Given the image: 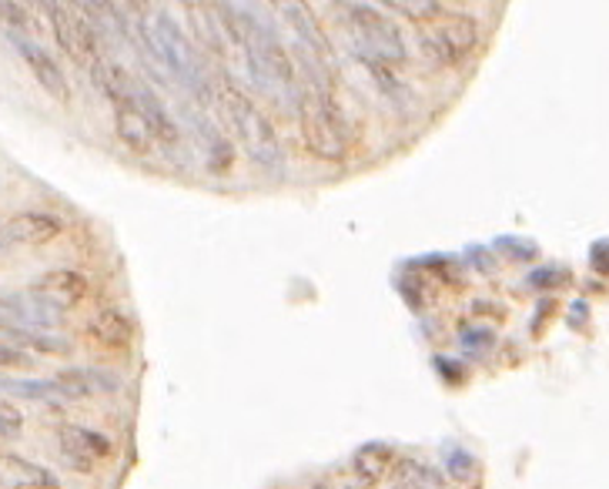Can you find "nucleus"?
<instances>
[{
    "label": "nucleus",
    "mask_w": 609,
    "mask_h": 489,
    "mask_svg": "<svg viewBox=\"0 0 609 489\" xmlns=\"http://www.w3.org/2000/svg\"><path fill=\"white\" fill-rule=\"evenodd\" d=\"M298 128L305 148L321 161H342L352 151V125L331 94L318 61H308V81L298 88Z\"/></svg>",
    "instance_id": "1"
},
{
    "label": "nucleus",
    "mask_w": 609,
    "mask_h": 489,
    "mask_svg": "<svg viewBox=\"0 0 609 489\" xmlns=\"http://www.w3.org/2000/svg\"><path fill=\"white\" fill-rule=\"evenodd\" d=\"M221 112H225L232 131L238 135L242 148L248 151V158L268 175H282L285 172V148L282 138L274 131L271 118L258 107V101L242 91L235 81L221 84Z\"/></svg>",
    "instance_id": "2"
},
{
    "label": "nucleus",
    "mask_w": 609,
    "mask_h": 489,
    "mask_svg": "<svg viewBox=\"0 0 609 489\" xmlns=\"http://www.w3.org/2000/svg\"><path fill=\"white\" fill-rule=\"evenodd\" d=\"M141 37H144V47H148L151 58L168 71L181 88H188L198 97L208 94V74H204L198 50L168 11H154L151 21L141 27Z\"/></svg>",
    "instance_id": "3"
},
{
    "label": "nucleus",
    "mask_w": 609,
    "mask_h": 489,
    "mask_svg": "<svg viewBox=\"0 0 609 489\" xmlns=\"http://www.w3.org/2000/svg\"><path fill=\"white\" fill-rule=\"evenodd\" d=\"M342 14H346L352 34L359 37L365 61L385 65L393 71H399L409 61V47H406L402 27L382 8H375V4H342Z\"/></svg>",
    "instance_id": "4"
},
{
    "label": "nucleus",
    "mask_w": 609,
    "mask_h": 489,
    "mask_svg": "<svg viewBox=\"0 0 609 489\" xmlns=\"http://www.w3.org/2000/svg\"><path fill=\"white\" fill-rule=\"evenodd\" d=\"M482 27L469 14H453V18H438L419 34V54L422 61L435 71L459 68L469 54L479 47Z\"/></svg>",
    "instance_id": "5"
},
{
    "label": "nucleus",
    "mask_w": 609,
    "mask_h": 489,
    "mask_svg": "<svg viewBox=\"0 0 609 489\" xmlns=\"http://www.w3.org/2000/svg\"><path fill=\"white\" fill-rule=\"evenodd\" d=\"M47 21H50V31L58 37L61 50L68 58L78 65V68H97L101 61V34L97 27L87 21L84 8L78 4H47Z\"/></svg>",
    "instance_id": "6"
},
{
    "label": "nucleus",
    "mask_w": 609,
    "mask_h": 489,
    "mask_svg": "<svg viewBox=\"0 0 609 489\" xmlns=\"http://www.w3.org/2000/svg\"><path fill=\"white\" fill-rule=\"evenodd\" d=\"M61 325V312L37 299L34 292H8L0 295V329L14 333H50Z\"/></svg>",
    "instance_id": "7"
},
{
    "label": "nucleus",
    "mask_w": 609,
    "mask_h": 489,
    "mask_svg": "<svg viewBox=\"0 0 609 489\" xmlns=\"http://www.w3.org/2000/svg\"><path fill=\"white\" fill-rule=\"evenodd\" d=\"M14 40V47H17V54L24 58V65H27V71L37 78V84L50 94V97H58V101H68L71 97V84H68V74L61 71V65L54 61V54L44 47V44H37V40H31L27 34H14L11 37Z\"/></svg>",
    "instance_id": "8"
},
{
    "label": "nucleus",
    "mask_w": 609,
    "mask_h": 489,
    "mask_svg": "<svg viewBox=\"0 0 609 489\" xmlns=\"http://www.w3.org/2000/svg\"><path fill=\"white\" fill-rule=\"evenodd\" d=\"M58 440H61L65 459H68L78 473H91L97 463H104L110 453H115L110 440L101 436V432H94V429H87V426H61Z\"/></svg>",
    "instance_id": "9"
},
{
    "label": "nucleus",
    "mask_w": 609,
    "mask_h": 489,
    "mask_svg": "<svg viewBox=\"0 0 609 489\" xmlns=\"http://www.w3.org/2000/svg\"><path fill=\"white\" fill-rule=\"evenodd\" d=\"M87 279L81 276V271H71V268H58V271H47V276H40L34 282V295L44 299L47 305H54L58 312L65 308H74L87 299Z\"/></svg>",
    "instance_id": "10"
},
{
    "label": "nucleus",
    "mask_w": 609,
    "mask_h": 489,
    "mask_svg": "<svg viewBox=\"0 0 609 489\" xmlns=\"http://www.w3.org/2000/svg\"><path fill=\"white\" fill-rule=\"evenodd\" d=\"M138 101H141V115H144V125L154 138V148H164V151H172L178 154L181 151V128L175 125L172 112L164 107V101L141 81L138 84Z\"/></svg>",
    "instance_id": "11"
},
{
    "label": "nucleus",
    "mask_w": 609,
    "mask_h": 489,
    "mask_svg": "<svg viewBox=\"0 0 609 489\" xmlns=\"http://www.w3.org/2000/svg\"><path fill=\"white\" fill-rule=\"evenodd\" d=\"M393 466H396V446L382 443V440H372V443L359 446L352 453V463H349V469H352V476L362 489H375L382 482V476L389 473Z\"/></svg>",
    "instance_id": "12"
},
{
    "label": "nucleus",
    "mask_w": 609,
    "mask_h": 489,
    "mask_svg": "<svg viewBox=\"0 0 609 489\" xmlns=\"http://www.w3.org/2000/svg\"><path fill=\"white\" fill-rule=\"evenodd\" d=\"M61 232H65V222L58 214H47V211H21L8 222V238L14 245H47Z\"/></svg>",
    "instance_id": "13"
},
{
    "label": "nucleus",
    "mask_w": 609,
    "mask_h": 489,
    "mask_svg": "<svg viewBox=\"0 0 609 489\" xmlns=\"http://www.w3.org/2000/svg\"><path fill=\"white\" fill-rule=\"evenodd\" d=\"M0 482L21 489H58V476L17 453H0Z\"/></svg>",
    "instance_id": "14"
},
{
    "label": "nucleus",
    "mask_w": 609,
    "mask_h": 489,
    "mask_svg": "<svg viewBox=\"0 0 609 489\" xmlns=\"http://www.w3.org/2000/svg\"><path fill=\"white\" fill-rule=\"evenodd\" d=\"M87 336L104 346V349H125L134 339V325L125 312L118 308H101L91 322H87Z\"/></svg>",
    "instance_id": "15"
},
{
    "label": "nucleus",
    "mask_w": 609,
    "mask_h": 489,
    "mask_svg": "<svg viewBox=\"0 0 609 489\" xmlns=\"http://www.w3.org/2000/svg\"><path fill=\"white\" fill-rule=\"evenodd\" d=\"M285 21H289V27H292V34H295V40H298V47H302L305 58H308V61H321V54H325V34H321L315 14H312L305 4H289V8H285Z\"/></svg>",
    "instance_id": "16"
},
{
    "label": "nucleus",
    "mask_w": 609,
    "mask_h": 489,
    "mask_svg": "<svg viewBox=\"0 0 609 489\" xmlns=\"http://www.w3.org/2000/svg\"><path fill=\"white\" fill-rule=\"evenodd\" d=\"M198 128H201V138H204L208 168H211L214 175H229V172H232V161H235L232 144H229L225 138H221L218 128H211V125H204V121H198Z\"/></svg>",
    "instance_id": "17"
},
{
    "label": "nucleus",
    "mask_w": 609,
    "mask_h": 489,
    "mask_svg": "<svg viewBox=\"0 0 609 489\" xmlns=\"http://www.w3.org/2000/svg\"><path fill=\"white\" fill-rule=\"evenodd\" d=\"M446 473H449L456 482H462V486H476L479 476H482L479 459H476L469 450H462V446H449V450H446Z\"/></svg>",
    "instance_id": "18"
},
{
    "label": "nucleus",
    "mask_w": 609,
    "mask_h": 489,
    "mask_svg": "<svg viewBox=\"0 0 609 489\" xmlns=\"http://www.w3.org/2000/svg\"><path fill=\"white\" fill-rule=\"evenodd\" d=\"M389 11H399L409 21H438L446 14V4H438V0H393V4H385Z\"/></svg>",
    "instance_id": "19"
},
{
    "label": "nucleus",
    "mask_w": 609,
    "mask_h": 489,
    "mask_svg": "<svg viewBox=\"0 0 609 489\" xmlns=\"http://www.w3.org/2000/svg\"><path fill=\"white\" fill-rule=\"evenodd\" d=\"M34 359L21 349V346H14V342H0V369H27Z\"/></svg>",
    "instance_id": "20"
},
{
    "label": "nucleus",
    "mask_w": 609,
    "mask_h": 489,
    "mask_svg": "<svg viewBox=\"0 0 609 489\" xmlns=\"http://www.w3.org/2000/svg\"><path fill=\"white\" fill-rule=\"evenodd\" d=\"M500 248H513V252H506V255L516 258V261H526V258L536 255V245H532V242H513V238H503Z\"/></svg>",
    "instance_id": "21"
},
{
    "label": "nucleus",
    "mask_w": 609,
    "mask_h": 489,
    "mask_svg": "<svg viewBox=\"0 0 609 489\" xmlns=\"http://www.w3.org/2000/svg\"><path fill=\"white\" fill-rule=\"evenodd\" d=\"M560 279H566L560 268H539V271H532V276H529V282L539 286V289H542V286H557Z\"/></svg>",
    "instance_id": "22"
},
{
    "label": "nucleus",
    "mask_w": 609,
    "mask_h": 489,
    "mask_svg": "<svg viewBox=\"0 0 609 489\" xmlns=\"http://www.w3.org/2000/svg\"><path fill=\"white\" fill-rule=\"evenodd\" d=\"M389 489H415V486H412V482H406V479H402V482H396V486H389Z\"/></svg>",
    "instance_id": "23"
},
{
    "label": "nucleus",
    "mask_w": 609,
    "mask_h": 489,
    "mask_svg": "<svg viewBox=\"0 0 609 489\" xmlns=\"http://www.w3.org/2000/svg\"><path fill=\"white\" fill-rule=\"evenodd\" d=\"M315 489H331V486H315Z\"/></svg>",
    "instance_id": "24"
}]
</instances>
